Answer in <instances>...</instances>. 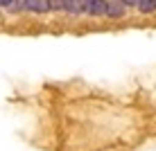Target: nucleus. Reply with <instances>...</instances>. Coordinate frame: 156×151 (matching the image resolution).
I'll return each instance as SVG.
<instances>
[{
	"instance_id": "obj_1",
	"label": "nucleus",
	"mask_w": 156,
	"mask_h": 151,
	"mask_svg": "<svg viewBox=\"0 0 156 151\" xmlns=\"http://www.w3.org/2000/svg\"><path fill=\"white\" fill-rule=\"evenodd\" d=\"M84 14L90 18H100L106 14V0H86L84 2Z\"/></svg>"
},
{
	"instance_id": "obj_2",
	"label": "nucleus",
	"mask_w": 156,
	"mask_h": 151,
	"mask_svg": "<svg viewBox=\"0 0 156 151\" xmlns=\"http://www.w3.org/2000/svg\"><path fill=\"white\" fill-rule=\"evenodd\" d=\"M127 14V7L120 0H106V18H122Z\"/></svg>"
},
{
	"instance_id": "obj_3",
	"label": "nucleus",
	"mask_w": 156,
	"mask_h": 151,
	"mask_svg": "<svg viewBox=\"0 0 156 151\" xmlns=\"http://www.w3.org/2000/svg\"><path fill=\"white\" fill-rule=\"evenodd\" d=\"M86 0H63V14L68 16H82Z\"/></svg>"
},
{
	"instance_id": "obj_4",
	"label": "nucleus",
	"mask_w": 156,
	"mask_h": 151,
	"mask_svg": "<svg viewBox=\"0 0 156 151\" xmlns=\"http://www.w3.org/2000/svg\"><path fill=\"white\" fill-rule=\"evenodd\" d=\"M136 9H138L143 16H149V14L156 12V0H138Z\"/></svg>"
},
{
	"instance_id": "obj_5",
	"label": "nucleus",
	"mask_w": 156,
	"mask_h": 151,
	"mask_svg": "<svg viewBox=\"0 0 156 151\" xmlns=\"http://www.w3.org/2000/svg\"><path fill=\"white\" fill-rule=\"evenodd\" d=\"M48 12H63V0H48Z\"/></svg>"
},
{
	"instance_id": "obj_6",
	"label": "nucleus",
	"mask_w": 156,
	"mask_h": 151,
	"mask_svg": "<svg viewBox=\"0 0 156 151\" xmlns=\"http://www.w3.org/2000/svg\"><path fill=\"white\" fill-rule=\"evenodd\" d=\"M120 2L129 9V7H136V5H138V0H120Z\"/></svg>"
},
{
	"instance_id": "obj_7",
	"label": "nucleus",
	"mask_w": 156,
	"mask_h": 151,
	"mask_svg": "<svg viewBox=\"0 0 156 151\" xmlns=\"http://www.w3.org/2000/svg\"><path fill=\"white\" fill-rule=\"evenodd\" d=\"M12 2H14V0H0V9H9Z\"/></svg>"
}]
</instances>
